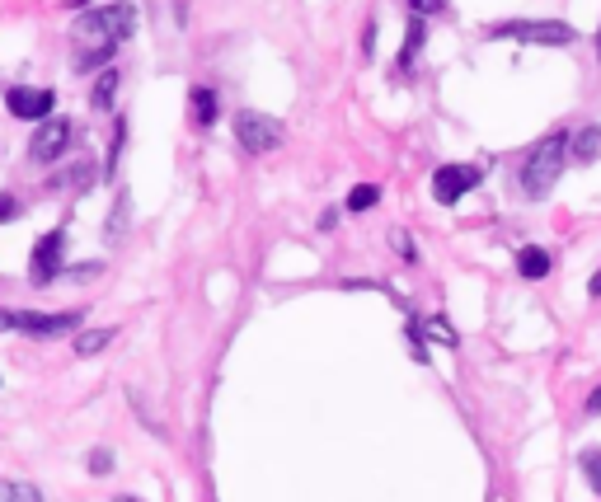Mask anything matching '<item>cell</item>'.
<instances>
[{
  "mask_svg": "<svg viewBox=\"0 0 601 502\" xmlns=\"http://www.w3.org/2000/svg\"><path fill=\"white\" fill-rule=\"evenodd\" d=\"M76 47H99V52H113L118 43H127L132 33H137V10L123 5V0H113L104 10H85L76 19Z\"/></svg>",
  "mask_w": 601,
  "mask_h": 502,
  "instance_id": "1",
  "label": "cell"
},
{
  "mask_svg": "<svg viewBox=\"0 0 601 502\" xmlns=\"http://www.w3.org/2000/svg\"><path fill=\"white\" fill-rule=\"evenodd\" d=\"M564 165H569V132H550V137H540L536 146L526 151V160H522L526 198H545V193L559 183Z\"/></svg>",
  "mask_w": 601,
  "mask_h": 502,
  "instance_id": "2",
  "label": "cell"
},
{
  "mask_svg": "<svg viewBox=\"0 0 601 502\" xmlns=\"http://www.w3.org/2000/svg\"><path fill=\"white\" fill-rule=\"evenodd\" d=\"M489 38H512V43H531V47H564L578 33L564 19H508V24H494Z\"/></svg>",
  "mask_w": 601,
  "mask_h": 502,
  "instance_id": "3",
  "label": "cell"
},
{
  "mask_svg": "<svg viewBox=\"0 0 601 502\" xmlns=\"http://www.w3.org/2000/svg\"><path fill=\"white\" fill-rule=\"evenodd\" d=\"M235 141L245 146L249 155H268L282 146V122L259 113V108H245V113H235Z\"/></svg>",
  "mask_w": 601,
  "mask_h": 502,
  "instance_id": "4",
  "label": "cell"
},
{
  "mask_svg": "<svg viewBox=\"0 0 601 502\" xmlns=\"http://www.w3.org/2000/svg\"><path fill=\"white\" fill-rule=\"evenodd\" d=\"M71 141H76V122L43 118V122H38V132H33V141H29L33 165H52V160H62Z\"/></svg>",
  "mask_w": 601,
  "mask_h": 502,
  "instance_id": "5",
  "label": "cell"
},
{
  "mask_svg": "<svg viewBox=\"0 0 601 502\" xmlns=\"http://www.w3.org/2000/svg\"><path fill=\"white\" fill-rule=\"evenodd\" d=\"M62 259H66V230H52V235H43V240L33 244V259H29L33 287H52L66 273Z\"/></svg>",
  "mask_w": 601,
  "mask_h": 502,
  "instance_id": "6",
  "label": "cell"
},
{
  "mask_svg": "<svg viewBox=\"0 0 601 502\" xmlns=\"http://www.w3.org/2000/svg\"><path fill=\"white\" fill-rule=\"evenodd\" d=\"M479 179H484V165H442L432 174V198L442 207H456L470 188H479Z\"/></svg>",
  "mask_w": 601,
  "mask_h": 502,
  "instance_id": "7",
  "label": "cell"
},
{
  "mask_svg": "<svg viewBox=\"0 0 601 502\" xmlns=\"http://www.w3.org/2000/svg\"><path fill=\"white\" fill-rule=\"evenodd\" d=\"M80 320H85V310H52V315H38V310H19V329H24V334H38V338L80 334Z\"/></svg>",
  "mask_w": 601,
  "mask_h": 502,
  "instance_id": "8",
  "label": "cell"
},
{
  "mask_svg": "<svg viewBox=\"0 0 601 502\" xmlns=\"http://www.w3.org/2000/svg\"><path fill=\"white\" fill-rule=\"evenodd\" d=\"M52 90H33V85H15V90H5V108L24 122H43L52 113Z\"/></svg>",
  "mask_w": 601,
  "mask_h": 502,
  "instance_id": "9",
  "label": "cell"
},
{
  "mask_svg": "<svg viewBox=\"0 0 601 502\" xmlns=\"http://www.w3.org/2000/svg\"><path fill=\"white\" fill-rule=\"evenodd\" d=\"M569 160L573 165H597L601 160V122H587L569 137Z\"/></svg>",
  "mask_w": 601,
  "mask_h": 502,
  "instance_id": "10",
  "label": "cell"
},
{
  "mask_svg": "<svg viewBox=\"0 0 601 502\" xmlns=\"http://www.w3.org/2000/svg\"><path fill=\"white\" fill-rule=\"evenodd\" d=\"M550 268H555L550 249H540V244H522V249H517V273H522L526 282H545Z\"/></svg>",
  "mask_w": 601,
  "mask_h": 502,
  "instance_id": "11",
  "label": "cell"
},
{
  "mask_svg": "<svg viewBox=\"0 0 601 502\" xmlns=\"http://www.w3.org/2000/svg\"><path fill=\"white\" fill-rule=\"evenodd\" d=\"M409 324H414L418 334H428L432 343H442V348H456V343H461V338H456V329H451L442 315H423V320H409Z\"/></svg>",
  "mask_w": 601,
  "mask_h": 502,
  "instance_id": "12",
  "label": "cell"
},
{
  "mask_svg": "<svg viewBox=\"0 0 601 502\" xmlns=\"http://www.w3.org/2000/svg\"><path fill=\"white\" fill-rule=\"evenodd\" d=\"M113 99H118V71H104V76L94 80L90 108H99V113H108V108H113Z\"/></svg>",
  "mask_w": 601,
  "mask_h": 502,
  "instance_id": "13",
  "label": "cell"
},
{
  "mask_svg": "<svg viewBox=\"0 0 601 502\" xmlns=\"http://www.w3.org/2000/svg\"><path fill=\"white\" fill-rule=\"evenodd\" d=\"M0 502H43V493L29 479H0Z\"/></svg>",
  "mask_w": 601,
  "mask_h": 502,
  "instance_id": "14",
  "label": "cell"
},
{
  "mask_svg": "<svg viewBox=\"0 0 601 502\" xmlns=\"http://www.w3.org/2000/svg\"><path fill=\"white\" fill-rule=\"evenodd\" d=\"M127 216H132V198H127V193H118V212H108V221H104L108 244L123 240V235H127Z\"/></svg>",
  "mask_w": 601,
  "mask_h": 502,
  "instance_id": "15",
  "label": "cell"
},
{
  "mask_svg": "<svg viewBox=\"0 0 601 502\" xmlns=\"http://www.w3.org/2000/svg\"><path fill=\"white\" fill-rule=\"evenodd\" d=\"M193 118H198V127H212V122H216V94H212V85H198V90H193Z\"/></svg>",
  "mask_w": 601,
  "mask_h": 502,
  "instance_id": "16",
  "label": "cell"
},
{
  "mask_svg": "<svg viewBox=\"0 0 601 502\" xmlns=\"http://www.w3.org/2000/svg\"><path fill=\"white\" fill-rule=\"evenodd\" d=\"M418 52H423V15H414V24H409V33H404V52H400V66L409 71L418 61Z\"/></svg>",
  "mask_w": 601,
  "mask_h": 502,
  "instance_id": "17",
  "label": "cell"
},
{
  "mask_svg": "<svg viewBox=\"0 0 601 502\" xmlns=\"http://www.w3.org/2000/svg\"><path fill=\"white\" fill-rule=\"evenodd\" d=\"M113 343V329H90V334H76V352L80 357H94V352H104Z\"/></svg>",
  "mask_w": 601,
  "mask_h": 502,
  "instance_id": "18",
  "label": "cell"
},
{
  "mask_svg": "<svg viewBox=\"0 0 601 502\" xmlns=\"http://www.w3.org/2000/svg\"><path fill=\"white\" fill-rule=\"evenodd\" d=\"M381 202V188L376 183H357L353 193H348V212H371Z\"/></svg>",
  "mask_w": 601,
  "mask_h": 502,
  "instance_id": "19",
  "label": "cell"
},
{
  "mask_svg": "<svg viewBox=\"0 0 601 502\" xmlns=\"http://www.w3.org/2000/svg\"><path fill=\"white\" fill-rule=\"evenodd\" d=\"M390 249L400 254V259H418V249H414V240L404 235V230H390Z\"/></svg>",
  "mask_w": 601,
  "mask_h": 502,
  "instance_id": "20",
  "label": "cell"
},
{
  "mask_svg": "<svg viewBox=\"0 0 601 502\" xmlns=\"http://www.w3.org/2000/svg\"><path fill=\"white\" fill-rule=\"evenodd\" d=\"M583 474H587V484L601 493V456H597V451H587V456H583Z\"/></svg>",
  "mask_w": 601,
  "mask_h": 502,
  "instance_id": "21",
  "label": "cell"
},
{
  "mask_svg": "<svg viewBox=\"0 0 601 502\" xmlns=\"http://www.w3.org/2000/svg\"><path fill=\"white\" fill-rule=\"evenodd\" d=\"M108 470H113V451L94 446V451H90V474H108Z\"/></svg>",
  "mask_w": 601,
  "mask_h": 502,
  "instance_id": "22",
  "label": "cell"
},
{
  "mask_svg": "<svg viewBox=\"0 0 601 502\" xmlns=\"http://www.w3.org/2000/svg\"><path fill=\"white\" fill-rule=\"evenodd\" d=\"M409 5H414V15H442V10H447V0H409Z\"/></svg>",
  "mask_w": 601,
  "mask_h": 502,
  "instance_id": "23",
  "label": "cell"
},
{
  "mask_svg": "<svg viewBox=\"0 0 601 502\" xmlns=\"http://www.w3.org/2000/svg\"><path fill=\"white\" fill-rule=\"evenodd\" d=\"M104 268L99 263H76V268H66V277H76V282H90V277H99Z\"/></svg>",
  "mask_w": 601,
  "mask_h": 502,
  "instance_id": "24",
  "label": "cell"
},
{
  "mask_svg": "<svg viewBox=\"0 0 601 502\" xmlns=\"http://www.w3.org/2000/svg\"><path fill=\"white\" fill-rule=\"evenodd\" d=\"M19 212H24V207H19V198H10V193H0V221H15Z\"/></svg>",
  "mask_w": 601,
  "mask_h": 502,
  "instance_id": "25",
  "label": "cell"
},
{
  "mask_svg": "<svg viewBox=\"0 0 601 502\" xmlns=\"http://www.w3.org/2000/svg\"><path fill=\"white\" fill-rule=\"evenodd\" d=\"M583 413H587V418H601V385H597V390H592V395H587Z\"/></svg>",
  "mask_w": 601,
  "mask_h": 502,
  "instance_id": "26",
  "label": "cell"
},
{
  "mask_svg": "<svg viewBox=\"0 0 601 502\" xmlns=\"http://www.w3.org/2000/svg\"><path fill=\"white\" fill-rule=\"evenodd\" d=\"M5 329H19V310H0V334Z\"/></svg>",
  "mask_w": 601,
  "mask_h": 502,
  "instance_id": "27",
  "label": "cell"
},
{
  "mask_svg": "<svg viewBox=\"0 0 601 502\" xmlns=\"http://www.w3.org/2000/svg\"><path fill=\"white\" fill-rule=\"evenodd\" d=\"M587 291H592V296H601V268H597V273H592V282H587Z\"/></svg>",
  "mask_w": 601,
  "mask_h": 502,
  "instance_id": "28",
  "label": "cell"
},
{
  "mask_svg": "<svg viewBox=\"0 0 601 502\" xmlns=\"http://www.w3.org/2000/svg\"><path fill=\"white\" fill-rule=\"evenodd\" d=\"M597 61H601V29H597Z\"/></svg>",
  "mask_w": 601,
  "mask_h": 502,
  "instance_id": "29",
  "label": "cell"
},
{
  "mask_svg": "<svg viewBox=\"0 0 601 502\" xmlns=\"http://www.w3.org/2000/svg\"><path fill=\"white\" fill-rule=\"evenodd\" d=\"M113 502H137V498H113Z\"/></svg>",
  "mask_w": 601,
  "mask_h": 502,
  "instance_id": "30",
  "label": "cell"
}]
</instances>
